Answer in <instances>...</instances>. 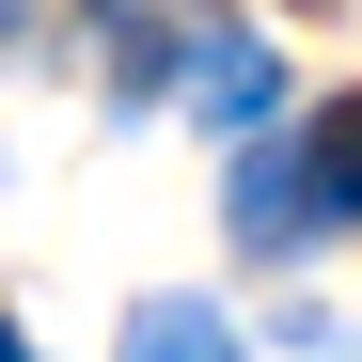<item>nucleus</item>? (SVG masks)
<instances>
[{"instance_id": "nucleus-2", "label": "nucleus", "mask_w": 362, "mask_h": 362, "mask_svg": "<svg viewBox=\"0 0 362 362\" xmlns=\"http://www.w3.org/2000/svg\"><path fill=\"white\" fill-rule=\"evenodd\" d=\"M189 95H205V127H268V95H284V64H268L252 32H205V47H189Z\"/></svg>"}, {"instance_id": "nucleus-3", "label": "nucleus", "mask_w": 362, "mask_h": 362, "mask_svg": "<svg viewBox=\"0 0 362 362\" xmlns=\"http://www.w3.org/2000/svg\"><path fill=\"white\" fill-rule=\"evenodd\" d=\"M299 189H315V221H362V95L315 110V142H299Z\"/></svg>"}, {"instance_id": "nucleus-1", "label": "nucleus", "mask_w": 362, "mask_h": 362, "mask_svg": "<svg viewBox=\"0 0 362 362\" xmlns=\"http://www.w3.org/2000/svg\"><path fill=\"white\" fill-rule=\"evenodd\" d=\"M236 236H252V252H315V189H299V142H252L236 158Z\"/></svg>"}, {"instance_id": "nucleus-5", "label": "nucleus", "mask_w": 362, "mask_h": 362, "mask_svg": "<svg viewBox=\"0 0 362 362\" xmlns=\"http://www.w3.org/2000/svg\"><path fill=\"white\" fill-rule=\"evenodd\" d=\"M0 362H32V331H0Z\"/></svg>"}, {"instance_id": "nucleus-4", "label": "nucleus", "mask_w": 362, "mask_h": 362, "mask_svg": "<svg viewBox=\"0 0 362 362\" xmlns=\"http://www.w3.org/2000/svg\"><path fill=\"white\" fill-rule=\"evenodd\" d=\"M127 362H252V346L221 331V299H142V315H127Z\"/></svg>"}]
</instances>
